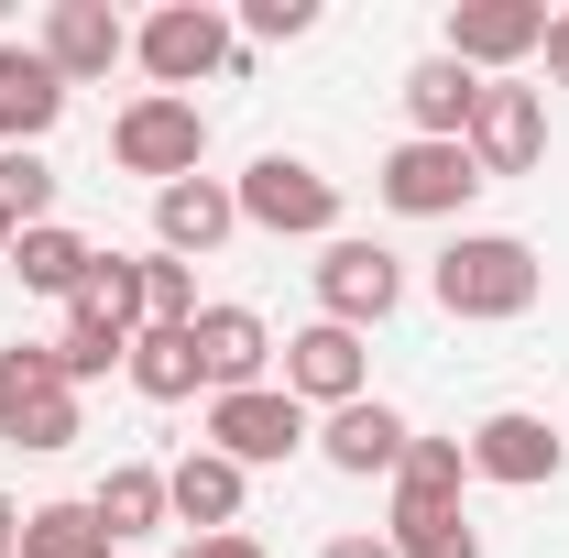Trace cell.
Instances as JSON below:
<instances>
[{"label": "cell", "mask_w": 569, "mask_h": 558, "mask_svg": "<svg viewBox=\"0 0 569 558\" xmlns=\"http://www.w3.org/2000/svg\"><path fill=\"white\" fill-rule=\"evenodd\" d=\"M537 285H548V263H537V241H515V230H460V241L427 263V296H438L449 318H471V329L526 318Z\"/></svg>", "instance_id": "6da1fadb"}, {"label": "cell", "mask_w": 569, "mask_h": 558, "mask_svg": "<svg viewBox=\"0 0 569 558\" xmlns=\"http://www.w3.org/2000/svg\"><path fill=\"white\" fill-rule=\"evenodd\" d=\"M132 67L164 99H198L209 77H241V33H230L219 0H164L153 22H132Z\"/></svg>", "instance_id": "7a4b0ae2"}, {"label": "cell", "mask_w": 569, "mask_h": 558, "mask_svg": "<svg viewBox=\"0 0 569 558\" xmlns=\"http://www.w3.org/2000/svg\"><path fill=\"white\" fill-rule=\"evenodd\" d=\"M0 438L33 449V460H56V449L88 438V406H77L56 340H11V350H0Z\"/></svg>", "instance_id": "3957f363"}, {"label": "cell", "mask_w": 569, "mask_h": 558, "mask_svg": "<svg viewBox=\"0 0 569 558\" xmlns=\"http://www.w3.org/2000/svg\"><path fill=\"white\" fill-rule=\"evenodd\" d=\"M241 230H274V241H340V176H318L307 153H252L230 176Z\"/></svg>", "instance_id": "277c9868"}, {"label": "cell", "mask_w": 569, "mask_h": 558, "mask_svg": "<svg viewBox=\"0 0 569 558\" xmlns=\"http://www.w3.org/2000/svg\"><path fill=\"white\" fill-rule=\"evenodd\" d=\"M110 165L142 176V187L198 176V165H209V110H198V99H164V88L121 99V121H110Z\"/></svg>", "instance_id": "5b68a950"}, {"label": "cell", "mask_w": 569, "mask_h": 558, "mask_svg": "<svg viewBox=\"0 0 569 558\" xmlns=\"http://www.w3.org/2000/svg\"><path fill=\"white\" fill-rule=\"evenodd\" d=\"M318 318L329 329H383L395 307H406V263L383 252V241H361V230H340V241H318Z\"/></svg>", "instance_id": "8992f818"}, {"label": "cell", "mask_w": 569, "mask_h": 558, "mask_svg": "<svg viewBox=\"0 0 569 558\" xmlns=\"http://www.w3.org/2000/svg\"><path fill=\"white\" fill-rule=\"evenodd\" d=\"M274 383L307 406V417H340V406H361V395H372V350H361V329L307 318L296 340H274Z\"/></svg>", "instance_id": "52a82bcc"}, {"label": "cell", "mask_w": 569, "mask_h": 558, "mask_svg": "<svg viewBox=\"0 0 569 558\" xmlns=\"http://www.w3.org/2000/svg\"><path fill=\"white\" fill-rule=\"evenodd\" d=\"M209 449L241 460V471H274L296 449H318V417L284 395V383H252V395H209Z\"/></svg>", "instance_id": "ba28073f"}, {"label": "cell", "mask_w": 569, "mask_h": 558, "mask_svg": "<svg viewBox=\"0 0 569 558\" xmlns=\"http://www.w3.org/2000/svg\"><path fill=\"white\" fill-rule=\"evenodd\" d=\"M372 198L395 219H460L482 198V165H471V142H395L372 165Z\"/></svg>", "instance_id": "9c48e42d"}, {"label": "cell", "mask_w": 569, "mask_h": 558, "mask_svg": "<svg viewBox=\"0 0 569 558\" xmlns=\"http://www.w3.org/2000/svg\"><path fill=\"white\" fill-rule=\"evenodd\" d=\"M460 449H471V482H503V492H548L569 471V427L526 417V406H493Z\"/></svg>", "instance_id": "30bf717a"}, {"label": "cell", "mask_w": 569, "mask_h": 558, "mask_svg": "<svg viewBox=\"0 0 569 558\" xmlns=\"http://www.w3.org/2000/svg\"><path fill=\"white\" fill-rule=\"evenodd\" d=\"M471 165H482V187H493V176H537V165H548V88H526V77H482Z\"/></svg>", "instance_id": "8fae6325"}, {"label": "cell", "mask_w": 569, "mask_h": 558, "mask_svg": "<svg viewBox=\"0 0 569 558\" xmlns=\"http://www.w3.org/2000/svg\"><path fill=\"white\" fill-rule=\"evenodd\" d=\"M537 44H548V0H449V33H438V56H460L471 77L526 67Z\"/></svg>", "instance_id": "7c38bea8"}, {"label": "cell", "mask_w": 569, "mask_h": 558, "mask_svg": "<svg viewBox=\"0 0 569 558\" xmlns=\"http://www.w3.org/2000/svg\"><path fill=\"white\" fill-rule=\"evenodd\" d=\"M33 56L67 77V88H99L110 67H132V22H121L110 0H44V33H33Z\"/></svg>", "instance_id": "4fadbf2b"}, {"label": "cell", "mask_w": 569, "mask_h": 558, "mask_svg": "<svg viewBox=\"0 0 569 558\" xmlns=\"http://www.w3.org/2000/svg\"><path fill=\"white\" fill-rule=\"evenodd\" d=\"M230 230H241L230 176H176V187H153V252H176V263H209Z\"/></svg>", "instance_id": "5bb4252c"}, {"label": "cell", "mask_w": 569, "mask_h": 558, "mask_svg": "<svg viewBox=\"0 0 569 558\" xmlns=\"http://www.w3.org/2000/svg\"><path fill=\"white\" fill-rule=\"evenodd\" d=\"M198 372H209V395H252V383H274V329H263V307H198Z\"/></svg>", "instance_id": "9a60e30c"}, {"label": "cell", "mask_w": 569, "mask_h": 558, "mask_svg": "<svg viewBox=\"0 0 569 558\" xmlns=\"http://www.w3.org/2000/svg\"><path fill=\"white\" fill-rule=\"evenodd\" d=\"M406 438H417V427L395 417L383 395H361V406H340V417H318V460H329L340 482H395Z\"/></svg>", "instance_id": "2e32d148"}, {"label": "cell", "mask_w": 569, "mask_h": 558, "mask_svg": "<svg viewBox=\"0 0 569 558\" xmlns=\"http://www.w3.org/2000/svg\"><path fill=\"white\" fill-rule=\"evenodd\" d=\"M164 504H176V526L230 537V526H241V504H252V471H241V460H219L209 438H198L187 460H164Z\"/></svg>", "instance_id": "e0dca14e"}, {"label": "cell", "mask_w": 569, "mask_h": 558, "mask_svg": "<svg viewBox=\"0 0 569 558\" xmlns=\"http://www.w3.org/2000/svg\"><path fill=\"white\" fill-rule=\"evenodd\" d=\"M56 121H67V77L33 44H0V153H44Z\"/></svg>", "instance_id": "ac0fdd59"}, {"label": "cell", "mask_w": 569, "mask_h": 558, "mask_svg": "<svg viewBox=\"0 0 569 558\" xmlns=\"http://www.w3.org/2000/svg\"><path fill=\"white\" fill-rule=\"evenodd\" d=\"M395 99H406V142H471V110H482V77L460 67V56H417Z\"/></svg>", "instance_id": "d6986e66"}, {"label": "cell", "mask_w": 569, "mask_h": 558, "mask_svg": "<svg viewBox=\"0 0 569 558\" xmlns=\"http://www.w3.org/2000/svg\"><path fill=\"white\" fill-rule=\"evenodd\" d=\"M460 482H471V449L460 438H406V460H395V515L383 526H427V515H460Z\"/></svg>", "instance_id": "ffe728a7"}, {"label": "cell", "mask_w": 569, "mask_h": 558, "mask_svg": "<svg viewBox=\"0 0 569 558\" xmlns=\"http://www.w3.org/2000/svg\"><path fill=\"white\" fill-rule=\"evenodd\" d=\"M88 515L110 526V548L164 537V526H176V504H164V460H110V471H99V492H88Z\"/></svg>", "instance_id": "44dd1931"}, {"label": "cell", "mask_w": 569, "mask_h": 558, "mask_svg": "<svg viewBox=\"0 0 569 558\" xmlns=\"http://www.w3.org/2000/svg\"><path fill=\"white\" fill-rule=\"evenodd\" d=\"M88 263H99V241H88V230H67V219H44V230H22V241H11L22 296H56V307L88 285Z\"/></svg>", "instance_id": "7402d4cb"}, {"label": "cell", "mask_w": 569, "mask_h": 558, "mask_svg": "<svg viewBox=\"0 0 569 558\" xmlns=\"http://www.w3.org/2000/svg\"><path fill=\"white\" fill-rule=\"evenodd\" d=\"M132 395L142 406H187V395H209V372H198V340L187 329H132Z\"/></svg>", "instance_id": "603a6c76"}, {"label": "cell", "mask_w": 569, "mask_h": 558, "mask_svg": "<svg viewBox=\"0 0 569 558\" xmlns=\"http://www.w3.org/2000/svg\"><path fill=\"white\" fill-rule=\"evenodd\" d=\"M22 558H110V526L88 515V492L33 504V515H22Z\"/></svg>", "instance_id": "cb8c5ba5"}, {"label": "cell", "mask_w": 569, "mask_h": 558, "mask_svg": "<svg viewBox=\"0 0 569 558\" xmlns=\"http://www.w3.org/2000/svg\"><path fill=\"white\" fill-rule=\"evenodd\" d=\"M56 361H67V383H99V372H121V361H132V329H121V318H99V307H67Z\"/></svg>", "instance_id": "d4e9b609"}, {"label": "cell", "mask_w": 569, "mask_h": 558, "mask_svg": "<svg viewBox=\"0 0 569 558\" xmlns=\"http://www.w3.org/2000/svg\"><path fill=\"white\" fill-rule=\"evenodd\" d=\"M142 329H198V263L142 252Z\"/></svg>", "instance_id": "484cf974"}, {"label": "cell", "mask_w": 569, "mask_h": 558, "mask_svg": "<svg viewBox=\"0 0 569 558\" xmlns=\"http://www.w3.org/2000/svg\"><path fill=\"white\" fill-rule=\"evenodd\" d=\"M56 187H67V176H56L44 153H0V219H11V230H44V219H56Z\"/></svg>", "instance_id": "4316f807"}, {"label": "cell", "mask_w": 569, "mask_h": 558, "mask_svg": "<svg viewBox=\"0 0 569 558\" xmlns=\"http://www.w3.org/2000/svg\"><path fill=\"white\" fill-rule=\"evenodd\" d=\"M395 558H482V526L471 515H427V526H383Z\"/></svg>", "instance_id": "83f0119b"}, {"label": "cell", "mask_w": 569, "mask_h": 558, "mask_svg": "<svg viewBox=\"0 0 569 558\" xmlns=\"http://www.w3.org/2000/svg\"><path fill=\"white\" fill-rule=\"evenodd\" d=\"M241 33L252 44H296V33H318V0H241Z\"/></svg>", "instance_id": "f1b7e54d"}, {"label": "cell", "mask_w": 569, "mask_h": 558, "mask_svg": "<svg viewBox=\"0 0 569 558\" xmlns=\"http://www.w3.org/2000/svg\"><path fill=\"white\" fill-rule=\"evenodd\" d=\"M176 558H263V537H241V526H230V537H187Z\"/></svg>", "instance_id": "f546056e"}, {"label": "cell", "mask_w": 569, "mask_h": 558, "mask_svg": "<svg viewBox=\"0 0 569 558\" xmlns=\"http://www.w3.org/2000/svg\"><path fill=\"white\" fill-rule=\"evenodd\" d=\"M537 56H548V88H569V11H548V44Z\"/></svg>", "instance_id": "4dcf8cb0"}, {"label": "cell", "mask_w": 569, "mask_h": 558, "mask_svg": "<svg viewBox=\"0 0 569 558\" xmlns=\"http://www.w3.org/2000/svg\"><path fill=\"white\" fill-rule=\"evenodd\" d=\"M318 558H395V537H329Z\"/></svg>", "instance_id": "1f68e13d"}, {"label": "cell", "mask_w": 569, "mask_h": 558, "mask_svg": "<svg viewBox=\"0 0 569 558\" xmlns=\"http://www.w3.org/2000/svg\"><path fill=\"white\" fill-rule=\"evenodd\" d=\"M0 558H22V504L0 492Z\"/></svg>", "instance_id": "d6a6232c"}, {"label": "cell", "mask_w": 569, "mask_h": 558, "mask_svg": "<svg viewBox=\"0 0 569 558\" xmlns=\"http://www.w3.org/2000/svg\"><path fill=\"white\" fill-rule=\"evenodd\" d=\"M11 241H22V230H11V219H0V263H11Z\"/></svg>", "instance_id": "836d02e7"}]
</instances>
